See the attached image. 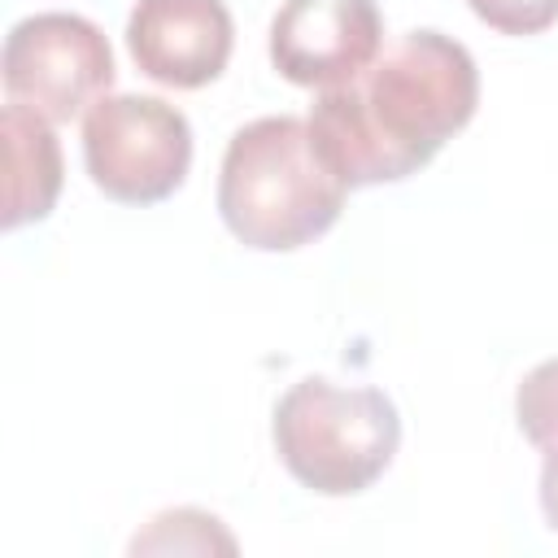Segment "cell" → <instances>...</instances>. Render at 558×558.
<instances>
[{
    "label": "cell",
    "instance_id": "10",
    "mask_svg": "<svg viewBox=\"0 0 558 558\" xmlns=\"http://www.w3.org/2000/svg\"><path fill=\"white\" fill-rule=\"evenodd\" d=\"M209 514L205 510H166V514H157L153 523H148V532H140L135 541H131V549L135 554H179V549H192V554H205V549H222V554H231V545H222V541H214V536H192V527H201Z\"/></svg>",
    "mask_w": 558,
    "mask_h": 558
},
{
    "label": "cell",
    "instance_id": "7",
    "mask_svg": "<svg viewBox=\"0 0 558 558\" xmlns=\"http://www.w3.org/2000/svg\"><path fill=\"white\" fill-rule=\"evenodd\" d=\"M235 26L222 0H135L126 17V48L140 74L161 87L196 92L231 61Z\"/></svg>",
    "mask_w": 558,
    "mask_h": 558
},
{
    "label": "cell",
    "instance_id": "2",
    "mask_svg": "<svg viewBox=\"0 0 558 558\" xmlns=\"http://www.w3.org/2000/svg\"><path fill=\"white\" fill-rule=\"evenodd\" d=\"M349 183L318 148L305 118L244 122L222 153L218 214L227 231L262 253H292L336 227Z\"/></svg>",
    "mask_w": 558,
    "mask_h": 558
},
{
    "label": "cell",
    "instance_id": "4",
    "mask_svg": "<svg viewBox=\"0 0 558 558\" xmlns=\"http://www.w3.org/2000/svg\"><path fill=\"white\" fill-rule=\"evenodd\" d=\"M83 161L109 201L157 205L187 179L192 126L161 96H100L83 113Z\"/></svg>",
    "mask_w": 558,
    "mask_h": 558
},
{
    "label": "cell",
    "instance_id": "11",
    "mask_svg": "<svg viewBox=\"0 0 558 558\" xmlns=\"http://www.w3.org/2000/svg\"><path fill=\"white\" fill-rule=\"evenodd\" d=\"M466 4L497 35H541L558 22V0H466Z\"/></svg>",
    "mask_w": 558,
    "mask_h": 558
},
{
    "label": "cell",
    "instance_id": "12",
    "mask_svg": "<svg viewBox=\"0 0 558 558\" xmlns=\"http://www.w3.org/2000/svg\"><path fill=\"white\" fill-rule=\"evenodd\" d=\"M541 510H545L549 527L558 532V449H545V466H541Z\"/></svg>",
    "mask_w": 558,
    "mask_h": 558
},
{
    "label": "cell",
    "instance_id": "9",
    "mask_svg": "<svg viewBox=\"0 0 558 558\" xmlns=\"http://www.w3.org/2000/svg\"><path fill=\"white\" fill-rule=\"evenodd\" d=\"M514 418L519 432L545 453L558 449V357L532 366L514 392Z\"/></svg>",
    "mask_w": 558,
    "mask_h": 558
},
{
    "label": "cell",
    "instance_id": "3",
    "mask_svg": "<svg viewBox=\"0 0 558 558\" xmlns=\"http://www.w3.org/2000/svg\"><path fill=\"white\" fill-rule=\"evenodd\" d=\"M270 436L296 484L323 497H353L388 471L401 445V414L384 388H340L305 375L279 397Z\"/></svg>",
    "mask_w": 558,
    "mask_h": 558
},
{
    "label": "cell",
    "instance_id": "1",
    "mask_svg": "<svg viewBox=\"0 0 558 558\" xmlns=\"http://www.w3.org/2000/svg\"><path fill=\"white\" fill-rule=\"evenodd\" d=\"M480 105L475 57L440 31H405L349 83L323 87L310 131L349 187L423 170Z\"/></svg>",
    "mask_w": 558,
    "mask_h": 558
},
{
    "label": "cell",
    "instance_id": "6",
    "mask_svg": "<svg viewBox=\"0 0 558 558\" xmlns=\"http://www.w3.org/2000/svg\"><path fill=\"white\" fill-rule=\"evenodd\" d=\"M384 17L375 0H283L270 22V61L296 87H336L375 61Z\"/></svg>",
    "mask_w": 558,
    "mask_h": 558
},
{
    "label": "cell",
    "instance_id": "5",
    "mask_svg": "<svg viewBox=\"0 0 558 558\" xmlns=\"http://www.w3.org/2000/svg\"><path fill=\"white\" fill-rule=\"evenodd\" d=\"M9 100L48 122L87 113L113 87V52L96 22L78 13H31L13 22L0 57Z\"/></svg>",
    "mask_w": 558,
    "mask_h": 558
},
{
    "label": "cell",
    "instance_id": "8",
    "mask_svg": "<svg viewBox=\"0 0 558 558\" xmlns=\"http://www.w3.org/2000/svg\"><path fill=\"white\" fill-rule=\"evenodd\" d=\"M4 135V227H26L52 214L61 196V144L52 122L35 109L9 100L0 113Z\"/></svg>",
    "mask_w": 558,
    "mask_h": 558
}]
</instances>
